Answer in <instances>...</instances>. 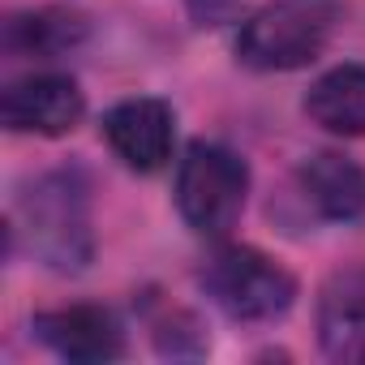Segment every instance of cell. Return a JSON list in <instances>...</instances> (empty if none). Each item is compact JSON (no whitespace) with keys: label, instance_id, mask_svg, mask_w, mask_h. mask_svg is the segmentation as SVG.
I'll list each match as a JSON object with an SVG mask.
<instances>
[{"label":"cell","instance_id":"obj_1","mask_svg":"<svg viewBox=\"0 0 365 365\" xmlns=\"http://www.w3.org/2000/svg\"><path fill=\"white\" fill-rule=\"evenodd\" d=\"M250 194V168L220 142H190L176 168V211L198 237H224Z\"/></svg>","mask_w":365,"mask_h":365},{"label":"cell","instance_id":"obj_2","mask_svg":"<svg viewBox=\"0 0 365 365\" xmlns=\"http://www.w3.org/2000/svg\"><path fill=\"white\" fill-rule=\"evenodd\" d=\"M202 288L232 322H275L297 301V279L254 245H224L202 267Z\"/></svg>","mask_w":365,"mask_h":365},{"label":"cell","instance_id":"obj_3","mask_svg":"<svg viewBox=\"0 0 365 365\" xmlns=\"http://www.w3.org/2000/svg\"><path fill=\"white\" fill-rule=\"evenodd\" d=\"M22 215L31 224V250L56 271H82L91 262V215L86 185L73 172H52L26 190Z\"/></svg>","mask_w":365,"mask_h":365},{"label":"cell","instance_id":"obj_4","mask_svg":"<svg viewBox=\"0 0 365 365\" xmlns=\"http://www.w3.org/2000/svg\"><path fill=\"white\" fill-rule=\"evenodd\" d=\"M327 35H331L327 9H318L314 0H279V5H267L241 22L237 56L250 69L288 73L318 61V52L327 48Z\"/></svg>","mask_w":365,"mask_h":365},{"label":"cell","instance_id":"obj_5","mask_svg":"<svg viewBox=\"0 0 365 365\" xmlns=\"http://www.w3.org/2000/svg\"><path fill=\"white\" fill-rule=\"evenodd\" d=\"M86 112V99L73 78L65 73H31L5 86L0 95V120L14 133H43L61 138L69 133Z\"/></svg>","mask_w":365,"mask_h":365},{"label":"cell","instance_id":"obj_6","mask_svg":"<svg viewBox=\"0 0 365 365\" xmlns=\"http://www.w3.org/2000/svg\"><path fill=\"white\" fill-rule=\"evenodd\" d=\"M103 138L112 155L133 172H159L172 159L176 116L163 99H125L103 112Z\"/></svg>","mask_w":365,"mask_h":365},{"label":"cell","instance_id":"obj_7","mask_svg":"<svg viewBox=\"0 0 365 365\" xmlns=\"http://www.w3.org/2000/svg\"><path fill=\"white\" fill-rule=\"evenodd\" d=\"M31 331H35V339L48 344L56 356L82 361V365L116 361V356L125 352V331H120L116 314L103 309V305H69V309L35 314Z\"/></svg>","mask_w":365,"mask_h":365},{"label":"cell","instance_id":"obj_8","mask_svg":"<svg viewBox=\"0 0 365 365\" xmlns=\"http://www.w3.org/2000/svg\"><path fill=\"white\" fill-rule=\"evenodd\" d=\"M318 344L331 361L365 365V267L327 279L318 297Z\"/></svg>","mask_w":365,"mask_h":365},{"label":"cell","instance_id":"obj_9","mask_svg":"<svg viewBox=\"0 0 365 365\" xmlns=\"http://www.w3.org/2000/svg\"><path fill=\"white\" fill-rule=\"evenodd\" d=\"M297 185L305 202L335 224H352L365 215V168L339 150H318L297 168Z\"/></svg>","mask_w":365,"mask_h":365},{"label":"cell","instance_id":"obj_10","mask_svg":"<svg viewBox=\"0 0 365 365\" xmlns=\"http://www.w3.org/2000/svg\"><path fill=\"white\" fill-rule=\"evenodd\" d=\"M305 116L339 138L365 133V65H335L305 91Z\"/></svg>","mask_w":365,"mask_h":365},{"label":"cell","instance_id":"obj_11","mask_svg":"<svg viewBox=\"0 0 365 365\" xmlns=\"http://www.w3.org/2000/svg\"><path fill=\"white\" fill-rule=\"evenodd\" d=\"M86 22L73 9H31L14 14L5 26V48L14 56H61L73 43H82Z\"/></svg>","mask_w":365,"mask_h":365},{"label":"cell","instance_id":"obj_12","mask_svg":"<svg viewBox=\"0 0 365 365\" xmlns=\"http://www.w3.org/2000/svg\"><path fill=\"white\" fill-rule=\"evenodd\" d=\"M190 5V18L198 26H220V22H232L237 9L245 5V0H185Z\"/></svg>","mask_w":365,"mask_h":365}]
</instances>
